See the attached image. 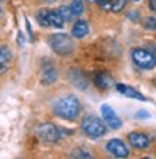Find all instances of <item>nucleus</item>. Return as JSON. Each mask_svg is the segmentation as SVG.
Here are the masks:
<instances>
[{
	"mask_svg": "<svg viewBox=\"0 0 156 159\" xmlns=\"http://www.w3.org/2000/svg\"><path fill=\"white\" fill-rule=\"evenodd\" d=\"M88 2H92V3H95V2H100V0H88Z\"/></svg>",
	"mask_w": 156,
	"mask_h": 159,
	"instance_id": "5701e85b",
	"label": "nucleus"
},
{
	"mask_svg": "<svg viewBox=\"0 0 156 159\" xmlns=\"http://www.w3.org/2000/svg\"><path fill=\"white\" fill-rule=\"evenodd\" d=\"M88 33H89V25H88V22H85V20H78V22H75V25L72 27V34H73V38H76V39L85 38Z\"/></svg>",
	"mask_w": 156,
	"mask_h": 159,
	"instance_id": "4468645a",
	"label": "nucleus"
},
{
	"mask_svg": "<svg viewBox=\"0 0 156 159\" xmlns=\"http://www.w3.org/2000/svg\"><path fill=\"white\" fill-rule=\"evenodd\" d=\"M116 89H117V92H120V94H123L125 97H131V98H137L139 102H145V97L140 94V92H137L134 88H131V86H126V84H116Z\"/></svg>",
	"mask_w": 156,
	"mask_h": 159,
	"instance_id": "f8f14e48",
	"label": "nucleus"
},
{
	"mask_svg": "<svg viewBox=\"0 0 156 159\" xmlns=\"http://www.w3.org/2000/svg\"><path fill=\"white\" fill-rule=\"evenodd\" d=\"M95 84L102 89H108L111 84V76L106 73H97L95 75Z\"/></svg>",
	"mask_w": 156,
	"mask_h": 159,
	"instance_id": "2eb2a0df",
	"label": "nucleus"
},
{
	"mask_svg": "<svg viewBox=\"0 0 156 159\" xmlns=\"http://www.w3.org/2000/svg\"><path fill=\"white\" fill-rule=\"evenodd\" d=\"M131 58H133V62L144 70H150L156 66V56L145 48H134L131 53Z\"/></svg>",
	"mask_w": 156,
	"mask_h": 159,
	"instance_id": "20e7f679",
	"label": "nucleus"
},
{
	"mask_svg": "<svg viewBox=\"0 0 156 159\" xmlns=\"http://www.w3.org/2000/svg\"><path fill=\"white\" fill-rule=\"evenodd\" d=\"M128 142H130L131 147L139 148V150H144L150 145V139L144 133H130L128 134Z\"/></svg>",
	"mask_w": 156,
	"mask_h": 159,
	"instance_id": "1a4fd4ad",
	"label": "nucleus"
},
{
	"mask_svg": "<svg viewBox=\"0 0 156 159\" xmlns=\"http://www.w3.org/2000/svg\"><path fill=\"white\" fill-rule=\"evenodd\" d=\"M72 157H91V154L89 153H81L80 150H75L72 153Z\"/></svg>",
	"mask_w": 156,
	"mask_h": 159,
	"instance_id": "aec40b11",
	"label": "nucleus"
},
{
	"mask_svg": "<svg viewBox=\"0 0 156 159\" xmlns=\"http://www.w3.org/2000/svg\"><path fill=\"white\" fill-rule=\"evenodd\" d=\"M69 78H70V81L72 84H75L78 89H86L88 88V78L83 75V72H80L78 69H72L69 72Z\"/></svg>",
	"mask_w": 156,
	"mask_h": 159,
	"instance_id": "9b49d317",
	"label": "nucleus"
},
{
	"mask_svg": "<svg viewBox=\"0 0 156 159\" xmlns=\"http://www.w3.org/2000/svg\"><path fill=\"white\" fill-rule=\"evenodd\" d=\"M0 13H2V11H0Z\"/></svg>",
	"mask_w": 156,
	"mask_h": 159,
	"instance_id": "b1692460",
	"label": "nucleus"
},
{
	"mask_svg": "<svg viewBox=\"0 0 156 159\" xmlns=\"http://www.w3.org/2000/svg\"><path fill=\"white\" fill-rule=\"evenodd\" d=\"M72 11L76 16H81L85 13V5H83V0H72V5H70Z\"/></svg>",
	"mask_w": 156,
	"mask_h": 159,
	"instance_id": "f3484780",
	"label": "nucleus"
},
{
	"mask_svg": "<svg viewBox=\"0 0 156 159\" xmlns=\"http://www.w3.org/2000/svg\"><path fill=\"white\" fill-rule=\"evenodd\" d=\"M100 8L105 10V11H111V13H120L126 3L128 0H100Z\"/></svg>",
	"mask_w": 156,
	"mask_h": 159,
	"instance_id": "9d476101",
	"label": "nucleus"
},
{
	"mask_svg": "<svg viewBox=\"0 0 156 159\" xmlns=\"http://www.w3.org/2000/svg\"><path fill=\"white\" fill-rule=\"evenodd\" d=\"M11 61V52L8 47H0V69Z\"/></svg>",
	"mask_w": 156,
	"mask_h": 159,
	"instance_id": "dca6fc26",
	"label": "nucleus"
},
{
	"mask_svg": "<svg viewBox=\"0 0 156 159\" xmlns=\"http://www.w3.org/2000/svg\"><path fill=\"white\" fill-rule=\"evenodd\" d=\"M56 69L52 66V64H44L42 66V75H41V78H42V83L44 84H52V83H55L56 81Z\"/></svg>",
	"mask_w": 156,
	"mask_h": 159,
	"instance_id": "ddd939ff",
	"label": "nucleus"
},
{
	"mask_svg": "<svg viewBox=\"0 0 156 159\" xmlns=\"http://www.w3.org/2000/svg\"><path fill=\"white\" fill-rule=\"evenodd\" d=\"M80 111H81V105L75 95H64L53 102V112L61 119L73 120L78 117Z\"/></svg>",
	"mask_w": 156,
	"mask_h": 159,
	"instance_id": "f257e3e1",
	"label": "nucleus"
},
{
	"mask_svg": "<svg viewBox=\"0 0 156 159\" xmlns=\"http://www.w3.org/2000/svg\"><path fill=\"white\" fill-rule=\"evenodd\" d=\"M100 112H102V117L105 120V123L112 128V129H119L122 126V120L119 119V116L116 114V111L109 106V105H102L100 108Z\"/></svg>",
	"mask_w": 156,
	"mask_h": 159,
	"instance_id": "0eeeda50",
	"label": "nucleus"
},
{
	"mask_svg": "<svg viewBox=\"0 0 156 159\" xmlns=\"http://www.w3.org/2000/svg\"><path fill=\"white\" fill-rule=\"evenodd\" d=\"M50 45H52L55 53L62 55V56L70 55L73 52V41H72V38L69 34H64V33L53 34L52 39H50Z\"/></svg>",
	"mask_w": 156,
	"mask_h": 159,
	"instance_id": "7ed1b4c3",
	"label": "nucleus"
},
{
	"mask_svg": "<svg viewBox=\"0 0 156 159\" xmlns=\"http://www.w3.org/2000/svg\"><path fill=\"white\" fill-rule=\"evenodd\" d=\"M106 150H108L111 154H114L116 157H126V156L130 154L128 147H126L120 139H111V140H108Z\"/></svg>",
	"mask_w": 156,
	"mask_h": 159,
	"instance_id": "6e6552de",
	"label": "nucleus"
},
{
	"mask_svg": "<svg viewBox=\"0 0 156 159\" xmlns=\"http://www.w3.org/2000/svg\"><path fill=\"white\" fill-rule=\"evenodd\" d=\"M36 133H38L39 139L44 140V142H47V143H55V142H58L59 137H61L59 129H58L53 123H42V125L38 128Z\"/></svg>",
	"mask_w": 156,
	"mask_h": 159,
	"instance_id": "423d86ee",
	"label": "nucleus"
},
{
	"mask_svg": "<svg viewBox=\"0 0 156 159\" xmlns=\"http://www.w3.org/2000/svg\"><path fill=\"white\" fill-rule=\"evenodd\" d=\"M81 129L89 137L97 139V137H100L106 133V123H105V120H100L95 116H88L81 122Z\"/></svg>",
	"mask_w": 156,
	"mask_h": 159,
	"instance_id": "f03ea898",
	"label": "nucleus"
},
{
	"mask_svg": "<svg viewBox=\"0 0 156 159\" xmlns=\"http://www.w3.org/2000/svg\"><path fill=\"white\" fill-rule=\"evenodd\" d=\"M144 27L147 30H156V19L154 17H147L144 20Z\"/></svg>",
	"mask_w": 156,
	"mask_h": 159,
	"instance_id": "6ab92c4d",
	"label": "nucleus"
},
{
	"mask_svg": "<svg viewBox=\"0 0 156 159\" xmlns=\"http://www.w3.org/2000/svg\"><path fill=\"white\" fill-rule=\"evenodd\" d=\"M148 8L156 14V0H148Z\"/></svg>",
	"mask_w": 156,
	"mask_h": 159,
	"instance_id": "412c9836",
	"label": "nucleus"
},
{
	"mask_svg": "<svg viewBox=\"0 0 156 159\" xmlns=\"http://www.w3.org/2000/svg\"><path fill=\"white\" fill-rule=\"evenodd\" d=\"M140 114H137L139 117H148V114H145V111H139Z\"/></svg>",
	"mask_w": 156,
	"mask_h": 159,
	"instance_id": "4be33fe9",
	"label": "nucleus"
},
{
	"mask_svg": "<svg viewBox=\"0 0 156 159\" xmlns=\"http://www.w3.org/2000/svg\"><path fill=\"white\" fill-rule=\"evenodd\" d=\"M36 19L42 27H56V28H62L66 22L59 14V11H45V10L39 11Z\"/></svg>",
	"mask_w": 156,
	"mask_h": 159,
	"instance_id": "39448f33",
	"label": "nucleus"
},
{
	"mask_svg": "<svg viewBox=\"0 0 156 159\" xmlns=\"http://www.w3.org/2000/svg\"><path fill=\"white\" fill-rule=\"evenodd\" d=\"M58 11H59V14L62 16V19H64V20H73V17L76 16V14L72 11V8H70V7H61Z\"/></svg>",
	"mask_w": 156,
	"mask_h": 159,
	"instance_id": "a211bd4d",
	"label": "nucleus"
}]
</instances>
